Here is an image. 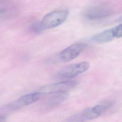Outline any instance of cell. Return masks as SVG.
Here are the masks:
<instances>
[{
	"label": "cell",
	"instance_id": "ba28073f",
	"mask_svg": "<svg viewBox=\"0 0 122 122\" xmlns=\"http://www.w3.org/2000/svg\"><path fill=\"white\" fill-rule=\"evenodd\" d=\"M47 99L45 102V105L48 108L56 107L63 102L68 97V92L54 93Z\"/></svg>",
	"mask_w": 122,
	"mask_h": 122
},
{
	"label": "cell",
	"instance_id": "8992f818",
	"mask_svg": "<svg viewBox=\"0 0 122 122\" xmlns=\"http://www.w3.org/2000/svg\"><path fill=\"white\" fill-rule=\"evenodd\" d=\"M112 13V10L108 6L97 5L88 9L84 12V16L88 20H97L107 18Z\"/></svg>",
	"mask_w": 122,
	"mask_h": 122
},
{
	"label": "cell",
	"instance_id": "3957f363",
	"mask_svg": "<svg viewBox=\"0 0 122 122\" xmlns=\"http://www.w3.org/2000/svg\"><path fill=\"white\" fill-rule=\"evenodd\" d=\"M113 105L111 101H105L93 107L87 108L79 112L82 122L92 120L101 115L104 112L110 108Z\"/></svg>",
	"mask_w": 122,
	"mask_h": 122
},
{
	"label": "cell",
	"instance_id": "52a82bcc",
	"mask_svg": "<svg viewBox=\"0 0 122 122\" xmlns=\"http://www.w3.org/2000/svg\"><path fill=\"white\" fill-rule=\"evenodd\" d=\"M85 44L83 43H76L63 50L59 54L60 59L64 62L71 61L77 57L83 51Z\"/></svg>",
	"mask_w": 122,
	"mask_h": 122
},
{
	"label": "cell",
	"instance_id": "7a4b0ae2",
	"mask_svg": "<svg viewBox=\"0 0 122 122\" xmlns=\"http://www.w3.org/2000/svg\"><path fill=\"white\" fill-rule=\"evenodd\" d=\"M41 94L42 93L41 92H34L25 94L17 100L4 106L2 110L6 112L16 111L36 102L40 98Z\"/></svg>",
	"mask_w": 122,
	"mask_h": 122
},
{
	"label": "cell",
	"instance_id": "30bf717a",
	"mask_svg": "<svg viewBox=\"0 0 122 122\" xmlns=\"http://www.w3.org/2000/svg\"><path fill=\"white\" fill-rule=\"evenodd\" d=\"M15 11V7L10 3L0 2V17L10 15Z\"/></svg>",
	"mask_w": 122,
	"mask_h": 122
},
{
	"label": "cell",
	"instance_id": "9c48e42d",
	"mask_svg": "<svg viewBox=\"0 0 122 122\" xmlns=\"http://www.w3.org/2000/svg\"><path fill=\"white\" fill-rule=\"evenodd\" d=\"M114 38L112 29H111L94 35L91 38V41L95 43H102L110 41Z\"/></svg>",
	"mask_w": 122,
	"mask_h": 122
},
{
	"label": "cell",
	"instance_id": "4fadbf2b",
	"mask_svg": "<svg viewBox=\"0 0 122 122\" xmlns=\"http://www.w3.org/2000/svg\"><path fill=\"white\" fill-rule=\"evenodd\" d=\"M7 118L5 116L0 115V122H6Z\"/></svg>",
	"mask_w": 122,
	"mask_h": 122
},
{
	"label": "cell",
	"instance_id": "5b68a950",
	"mask_svg": "<svg viewBox=\"0 0 122 122\" xmlns=\"http://www.w3.org/2000/svg\"><path fill=\"white\" fill-rule=\"evenodd\" d=\"M77 84L75 81H66L56 82L43 86L41 89V92L45 94H52L54 93L68 92L73 89Z\"/></svg>",
	"mask_w": 122,
	"mask_h": 122
},
{
	"label": "cell",
	"instance_id": "6da1fadb",
	"mask_svg": "<svg viewBox=\"0 0 122 122\" xmlns=\"http://www.w3.org/2000/svg\"><path fill=\"white\" fill-rule=\"evenodd\" d=\"M68 15L69 11L66 10L51 11L43 17L41 23L44 30L53 28L62 24L66 20Z\"/></svg>",
	"mask_w": 122,
	"mask_h": 122
},
{
	"label": "cell",
	"instance_id": "277c9868",
	"mask_svg": "<svg viewBox=\"0 0 122 122\" xmlns=\"http://www.w3.org/2000/svg\"><path fill=\"white\" fill-rule=\"evenodd\" d=\"M89 68L88 62L81 61L64 67L58 72L57 75L61 79H71L86 71Z\"/></svg>",
	"mask_w": 122,
	"mask_h": 122
},
{
	"label": "cell",
	"instance_id": "7c38bea8",
	"mask_svg": "<svg viewBox=\"0 0 122 122\" xmlns=\"http://www.w3.org/2000/svg\"><path fill=\"white\" fill-rule=\"evenodd\" d=\"M122 25L121 24L112 28L113 33L115 38H121L122 37Z\"/></svg>",
	"mask_w": 122,
	"mask_h": 122
},
{
	"label": "cell",
	"instance_id": "8fae6325",
	"mask_svg": "<svg viewBox=\"0 0 122 122\" xmlns=\"http://www.w3.org/2000/svg\"><path fill=\"white\" fill-rule=\"evenodd\" d=\"M30 30L36 34H39L44 30L41 21H35L32 23L29 27Z\"/></svg>",
	"mask_w": 122,
	"mask_h": 122
}]
</instances>
